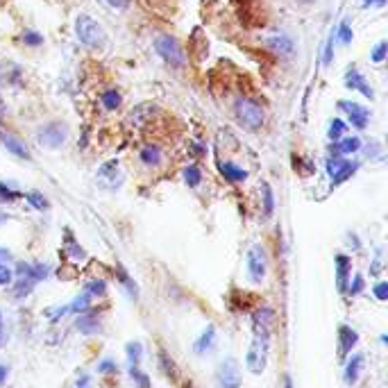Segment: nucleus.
Masks as SVG:
<instances>
[{
	"label": "nucleus",
	"instance_id": "19",
	"mask_svg": "<svg viewBox=\"0 0 388 388\" xmlns=\"http://www.w3.org/2000/svg\"><path fill=\"white\" fill-rule=\"evenodd\" d=\"M214 341H216V327H214V325H209V327L198 336V341L193 343V349H195L198 354H205V352H209V349H211Z\"/></svg>",
	"mask_w": 388,
	"mask_h": 388
},
{
	"label": "nucleus",
	"instance_id": "6",
	"mask_svg": "<svg viewBox=\"0 0 388 388\" xmlns=\"http://www.w3.org/2000/svg\"><path fill=\"white\" fill-rule=\"evenodd\" d=\"M268 347H270V339H261V336H255L252 345H250V352L245 357L247 368L255 374L264 372L266 368V359H268Z\"/></svg>",
	"mask_w": 388,
	"mask_h": 388
},
{
	"label": "nucleus",
	"instance_id": "50",
	"mask_svg": "<svg viewBox=\"0 0 388 388\" xmlns=\"http://www.w3.org/2000/svg\"><path fill=\"white\" fill-rule=\"evenodd\" d=\"M386 0H364V7H384Z\"/></svg>",
	"mask_w": 388,
	"mask_h": 388
},
{
	"label": "nucleus",
	"instance_id": "26",
	"mask_svg": "<svg viewBox=\"0 0 388 388\" xmlns=\"http://www.w3.org/2000/svg\"><path fill=\"white\" fill-rule=\"evenodd\" d=\"M125 352H128V361L130 366H139L141 364V357H143V345L139 341H130L125 345Z\"/></svg>",
	"mask_w": 388,
	"mask_h": 388
},
{
	"label": "nucleus",
	"instance_id": "4",
	"mask_svg": "<svg viewBox=\"0 0 388 388\" xmlns=\"http://www.w3.org/2000/svg\"><path fill=\"white\" fill-rule=\"evenodd\" d=\"M68 139V128L64 123H46L44 128L36 130V141H39L41 148H48V150H57L66 143Z\"/></svg>",
	"mask_w": 388,
	"mask_h": 388
},
{
	"label": "nucleus",
	"instance_id": "28",
	"mask_svg": "<svg viewBox=\"0 0 388 388\" xmlns=\"http://www.w3.org/2000/svg\"><path fill=\"white\" fill-rule=\"evenodd\" d=\"M261 193H264V216L270 218L275 211V195H272V189L268 182L261 184Z\"/></svg>",
	"mask_w": 388,
	"mask_h": 388
},
{
	"label": "nucleus",
	"instance_id": "52",
	"mask_svg": "<svg viewBox=\"0 0 388 388\" xmlns=\"http://www.w3.org/2000/svg\"><path fill=\"white\" fill-rule=\"evenodd\" d=\"M3 341H5V334H3V327H0V345H3Z\"/></svg>",
	"mask_w": 388,
	"mask_h": 388
},
{
	"label": "nucleus",
	"instance_id": "2",
	"mask_svg": "<svg viewBox=\"0 0 388 388\" xmlns=\"http://www.w3.org/2000/svg\"><path fill=\"white\" fill-rule=\"evenodd\" d=\"M234 114H236V121H239L245 130L250 132H257L264 128L266 123V114L264 109H261L259 103H255V100L250 98H239L234 103Z\"/></svg>",
	"mask_w": 388,
	"mask_h": 388
},
{
	"label": "nucleus",
	"instance_id": "48",
	"mask_svg": "<svg viewBox=\"0 0 388 388\" xmlns=\"http://www.w3.org/2000/svg\"><path fill=\"white\" fill-rule=\"evenodd\" d=\"M9 261H14V255H11L7 247H0V266H7Z\"/></svg>",
	"mask_w": 388,
	"mask_h": 388
},
{
	"label": "nucleus",
	"instance_id": "35",
	"mask_svg": "<svg viewBox=\"0 0 388 388\" xmlns=\"http://www.w3.org/2000/svg\"><path fill=\"white\" fill-rule=\"evenodd\" d=\"M364 286H366V280L361 277V275H354V280L347 284V295L349 297H357L364 293Z\"/></svg>",
	"mask_w": 388,
	"mask_h": 388
},
{
	"label": "nucleus",
	"instance_id": "20",
	"mask_svg": "<svg viewBox=\"0 0 388 388\" xmlns=\"http://www.w3.org/2000/svg\"><path fill=\"white\" fill-rule=\"evenodd\" d=\"M75 327H78L82 334L91 336V334H98L100 332V322L93 314H89V311H84V314H80L78 322H75Z\"/></svg>",
	"mask_w": 388,
	"mask_h": 388
},
{
	"label": "nucleus",
	"instance_id": "24",
	"mask_svg": "<svg viewBox=\"0 0 388 388\" xmlns=\"http://www.w3.org/2000/svg\"><path fill=\"white\" fill-rule=\"evenodd\" d=\"M64 247H66V255H68L73 261H84V259H86V252L80 247V243L73 239V234H71V232H66V243H64Z\"/></svg>",
	"mask_w": 388,
	"mask_h": 388
},
{
	"label": "nucleus",
	"instance_id": "13",
	"mask_svg": "<svg viewBox=\"0 0 388 388\" xmlns=\"http://www.w3.org/2000/svg\"><path fill=\"white\" fill-rule=\"evenodd\" d=\"M0 141H3V146H5L7 153H11L14 157L25 159V161H30V159H32V157H30V150L25 148V143L19 139V136H14V134H3V136H0Z\"/></svg>",
	"mask_w": 388,
	"mask_h": 388
},
{
	"label": "nucleus",
	"instance_id": "53",
	"mask_svg": "<svg viewBox=\"0 0 388 388\" xmlns=\"http://www.w3.org/2000/svg\"><path fill=\"white\" fill-rule=\"evenodd\" d=\"M297 3H302V5H311L314 0H297Z\"/></svg>",
	"mask_w": 388,
	"mask_h": 388
},
{
	"label": "nucleus",
	"instance_id": "11",
	"mask_svg": "<svg viewBox=\"0 0 388 388\" xmlns=\"http://www.w3.org/2000/svg\"><path fill=\"white\" fill-rule=\"evenodd\" d=\"M345 84L349 86V89H357L359 93H364L366 98H374V91L370 89V84L366 82V78L357 71V66H349L347 73H345Z\"/></svg>",
	"mask_w": 388,
	"mask_h": 388
},
{
	"label": "nucleus",
	"instance_id": "37",
	"mask_svg": "<svg viewBox=\"0 0 388 388\" xmlns=\"http://www.w3.org/2000/svg\"><path fill=\"white\" fill-rule=\"evenodd\" d=\"M159 366H161V370H164L166 377H175V364H173V359H168L164 349L159 352Z\"/></svg>",
	"mask_w": 388,
	"mask_h": 388
},
{
	"label": "nucleus",
	"instance_id": "18",
	"mask_svg": "<svg viewBox=\"0 0 388 388\" xmlns=\"http://www.w3.org/2000/svg\"><path fill=\"white\" fill-rule=\"evenodd\" d=\"M161 157H164V155H161V148L155 146V143H148L146 148H141V153H139V159L143 161L148 168L159 166L161 164Z\"/></svg>",
	"mask_w": 388,
	"mask_h": 388
},
{
	"label": "nucleus",
	"instance_id": "54",
	"mask_svg": "<svg viewBox=\"0 0 388 388\" xmlns=\"http://www.w3.org/2000/svg\"><path fill=\"white\" fill-rule=\"evenodd\" d=\"M0 327H3V314H0Z\"/></svg>",
	"mask_w": 388,
	"mask_h": 388
},
{
	"label": "nucleus",
	"instance_id": "23",
	"mask_svg": "<svg viewBox=\"0 0 388 388\" xmlns=\"http://www.w3.org/2000/svg\"><path fill=\"white\" fill-rule=\"evenodd\" d=\"M357 170H359V164H357V161H345L343 168H341V170L336 173L334 178H332V189H334V186L343 184L345 180H349V178H352V175H354Z\"/></svg>",
	"mask_w": 388,
	"mask_h": 388
},
{
	"label": "nucleus",
	"instance_id": "30",
	"mask_svg": "<svg viewBox=\"0 0 388 388\" xmlns=\"http://www.w3.org/2000/svg\"><path fill=\"white\" fill-rule=\"evenodd\" d=\"M184 182L189 184L191 189H195V186H200V182H203V173H200V168L195 164L184 168Z\"/></svg>",
	"mask_w": 388,
	"mask_h": 388
},
{
	"label": "nucleus",
	"instance_id": "45",
	"mask_svg": "<svg viewBox=\"0 0 388 388\" xmlns=\"http://www.w3.org/2000/svg\"><path fill=\"white\" fill-rule=\"evenodd\" d=\"M332 61H334V36H330L327 46H325V57H322V64H325V66H330Z\"/></svg>",
	"mask_w": 388,
	"mask_h": 388
},
{
	"label": "nucleus",
	"instance_id": "12",
	"mask_svg": "<svg viewBox=\"0 0 388 388\" xmlns=\"http://www.w3.org/2000/svg\"><path fill=\"white\" fill-rule=\"evenodd\" d=\"M334 157H347V155H354L361 150V139L359 136H345V139L334 141V146L330 148Z\"/></svg>",
	"mask_w": 388,
	"mask_h": 388
},
{
	"label": "nucleus",
	"instance_id": "1",
	"mask_svg": "<svg viewBox=\"0 0 388 388\" xmlns=\"http://www.w3.org/2000/svg\"><path fill=\"white\" fill-rule=\"evenodd\" d=\"M75 34H78L80 44H84L86 48H91V50L105 48V41H107L105 28L89 14H80L75 19Z\"/></svg>",
	"mask_w": 388,
	"mask_h": 388
},
{
	"label": "nucleus",
	"instance_id": "33",
	"mask_svg": "<svg viewBox=\"0 0 388 388\" xmlns=\"http://www.w3.org/2000/svg\"><path fill=\"white\" fill-rule=\"evenodd\" d=\"M345 130H347V125H345L341 118H334V121L330 123V132H327V136H330L332 141H339V139H343Z\"/></svg>",
	"mask_w": 388,
	"mask_h": 388
},
{
	"label": "nucleus",
	"instance_id": "44",
	"mask_svg": "<svg viewBox=\"0 0 388 388\" xmlns=\"http://www.w3.org/2000/svg\"><path fill=\"white\" fill-rule=\"evenodd\" d=\"M343 164H345V159H341V157L330 159V161H327V173H330V178H334V175L343 168Z\"/></svg>",
	"mask_w": 388,
	"mask_h": 388
},
{
	"label": "nucleus",
	"instance_id": "3",
	"mask_svg": "<svg viewBox=\"0 0 388 388\" xmlns=\"http://www.w3.org/2000/svg\"><path fill=\"white\" fill-rule=\"evenodd\" d=\"M155 50L168 66H173V68H184L186 66V53H184V48L180 46V41L175 39V36L159 34L155 39Z\"/></svg>",
	"mask_w": 388,
	"mask_h": 388
},
{
	"label": "nucleus",
	"instance_id": "22",
	"mask_svg": "<svg viewBox=\"0 0 388 388\" xmlns=\"http://www.w3.org/2000/svg\"><path fill=\"white\" fill-rule=\"evenodd\" d=\"M116 175H118V161L116 159L105 161V164L98 168V180H103V182L114 184L116 182Z\"/></svg>",
	"mask_w": 388,
	"mask_h": 388
},
{
	"label": "nucleus",
	"instance_id": "7",
	"mask_svg": "<svg viewBox=\"0 0 388 388\" xmlns=\"http://www.w3.org/2000/svg\"><path fill=\"white\" fill-rule=\"evenodd\" d=\"M216 384L218 388H241V370L236 359L228 357L225 361H220L216 370Z\"/></svg>",
	"mask_w": 388,
	"mask_h": 388
},
{
	"label": "nucleus",
	"instance_id": "40",
	"mask_svg": "<svg viewBox=\"0 0 388 388\" xmlns=\"http://www.w3.org/2000/svg\"><path fill=\"white\" fill-rule=\"evenodd\" d=\"M64 314H68V305H61V307H50L46 309V316L50 320H59V318H64Z\"/></svg>",
	"mask_w": 388,
	"mask_h": 388
},
{
	"label": "nucleus",
	"instance_id": "38",
	"mask_svg": "<svg viewBox=\"0 0 388 388\" xmlns=\"http://www.w3.org/2000/svg\"><path fill=\"white\" fill-rule=\"evenodd\" d=\"M19 198H21V193H19V191L9 189L7 184L0 182V203H14V200H19Z\"/></svg>",
	"mask_w": 388,
	"mask_h": 388
},
{
	"label": "nucleus",
	"instance_id": "41",
	"mask_svg": "<svg viewBox=\"0 0 388 388\" xmlns=\"http://www.w3.org/2000/svg\"><path fill=\"white\" fill-rule=\"evenodd\" d=\"M339 39H341V44H349L352 41V36H354V32H352V28H349V23H341L339 25Z\"/></svg>",
	"mask_w": 388,
	"mask_h": 388
},
{
	"label": "nucleus",
	"instance_id": "49",
	"mask_svg": "<svg viewBox=\"0 0 388 388\" xmlns=\"http://www.w3.org/2000/svg\"><path fill=\"white\" fill-rule=\"evenodd\" d=\"M7 377H9V368L0 364V386H3V384L7 382Z\"/></svg>",
	"mask_w": 388,
	"mask_h": 388
},
{
	"label": "nucleus",
	"instance_id": "31",
	"mask_svg": "<svg viewBox=\"0 0 388 388\" xmlns=\"http://www.w3.org/2000/svg\"><path fill=\"white\" fill-rule=\"evenodd\" d=\"M121 103H123V98H121V93L116 89H109V91L103 93V105H105V109L114 111V109L121 107Z\"/></svg>",
	"mask_w": 388,
	"mask_h": 388
},
{
	"label": "nucleus",
	"instance_id": "27",
	"mask_svg": "<svg viewBox=\"0 0 388 388\" xmlns=\"http://www.w3.org/2000/svg\"><path fill=\"white\" fill-rule=\"evenodd\" d=\"M84 293L89 295L91 300L93 297H105V293H107V282L105 280H91V282H86Z\"/></svg>",
	"mask_w": 388,
	"mask_h": 388
},
{
	"label": "nucleus",
	"instance_id": "15",
	"mask_svg": "<svg viewBox=\"0 0 388 388\" xmlns=\"http://www.w3.org/2000/svg\"><path fill=\"white\" fill-rule=\"evenodd\" d=\"M266 46L272 50V53H277V55H284V57H289L293 53V39L291 36H286V34H270L268 39H266Z\"/></svg>",
	"mask_w": 388,
	"mask_h": 388
},
{
	"label": "nucleus",
	"instance_id": "34",
	"mask_svg": "<svg viewBox=\"0 0 388 388\" xmlns=\"http://www.w3.org/2000/svg\"><path fill=\"white\" fill-rule=\"evenodd\" d=\"M130 377L134 379L136 388H150V377L139 366H130Z\"/></svg>",
	"mask_w": 388,
	"mask_h": 388
},
{
	"label": "nucleus",
	"instance_id": "32",
	"mask_svg": "<svg viewBox=\"0 0 388 388\" xmlns=\"http://www.w3.org/2000/svg\"><path fill=\"white\" fill-rule=\"evenodd\" d=\"M25 200L30 203V207H34L36 211H46L48 209V200L44 198V193L39 191H30V193H25Z\"/></svg>",
	"mask_w": 388,
	"mask_h": 388
},
{
	"label": "nucleus",
	"instance_id": "55",
	"mask_svg": "<svg viewBox=\"0 0 388 388\" xmlns=\"http://www.w3.org/2000/svg\"><path fill=\"white\" fill-rule=\"evenodd\" d=\"M78 388H86V386H78Z\"/></svg>",
	"mask_w": 388,
	"mask_h": 388
},
{
	"label": "nucleus",
	"instance_id": "51",
	"mask_svg": "<svg viewBox=\"0 0 388 388\" xmlns=\"http://www.w3.org/2000/svg\"><path fill=\"white\" fill-rule=\"evenodd\" d=\"M284 388H293V379H291V374H286V377H284Z\"/></svg>",
	"mask_w": 388,
	"mask_h": 388
},
{
	"label": "nucleus",
	"instance_id": "39",
	"mask_svg": "<svg viewBox=\"0 0 388 388\" xmlns=\"http://www.w3.org/2000/svg\"><path fill=\"white\" fill-rule=\"evenodd\" d=\"M386 50H388V44H386V41H379L377 46L372 48L370 59H372V61H377V64H382V61L386 59Z\"/></svg>",
	"mask_w": 388,
	"mask_h": 388
},
{
	"label": "nucleus",
	"instance_id": "14",
	"mask_svg": "<svg viewBox=\"0 0 388 388\" xmlns=\"http://www.w3.org/2000/svg\"><path fill=\"white\" fill-rule=\"evenodd\" d=\"M153 114H155V105H150V103L139 105V107H134L130 111L128 125H130V128H143V125H148V121L153 118Z\"/></svg>",
	"mask_w": 388,
	"mask_h": 388
},
{
	"label": "nucleus",
	"instance_id": "36",
	"mask_svg": "<svg viewBox=\"0 0 388 388\" xmlns=\"http://www.w3.org/2000/svg\"><path fill=\"white\" fill-rule=\"evenodd\" d=\"M21 39H23L25 46H32V48H36V46H41V44H44V36H41L39 32H34V30H25Z\"/></svg>",
	"mask_w": 388,
	"mask_h": 388
},
{
	"label": "nucleus",
	"instance_id": "25",
	"mask_svg": "<svg viewBox=\"0 0 388 388\" xmlns=\"http://www.w3.org/2000/svg\"><path fill=\"white\" fill-rule=\"evenodd\" d=\"M89 307H91V297L89 295H86V293L75 295V300L68 305V314L80 316V314H84V311H89Z\"/></svg>",
	"mask_w": 388,
	"mask_h": 388
},
{
	"label": "nucleus",
	"instance_id": "43",
	"mask_svg": "<svg viewBox=\"0 0 388 388\" xmlns=\"http://www.w3.org/2000/svg\"><path fill=\"white\" fill-rule=\"evenodd\" d=\"M374 297H377L379 302H386V300H388V282L374 284Z\"/></svg>",
	"mask_w": 388,
	"mask_h": 388
},
{
	"label": "nucleus",
	"instance_id": "8",
	"mask_svg": "<svg viewBox=\"0 0 388 388\" xmlns=\"http://www.w3.org/2000/svg\"><path fill=\"white\" fill-rule=\"evenodd\" d=\"M339 107L345 111L347 118H349V123H352L357 130H366V128H368L370 111H368L364 105H359V103H349V100H341Z\"/></svg>",
	"mask_w": 388,
	"mask_h": 388
},
{
	"label": "nucleus",
	"instance_id": "46",
	"mask_svg": "<svg viewBox=\"0 0 388 388\" xmlns=\"http://www.w3.org/2000/svg\"><path fill=\"white\" fill-rule=\"evenodd\" d=\"M11 277H14V272H11L7 266H0V286L11 284Z\"/></svg>",
	"mask_w": 388,
	"mask_h": 388
},
{
	"label": "nucleus",
	"instance_id": "21",
	"mask_svg": "<svg viewBox=\"0 0 388 388\" xmlns=\"http://www.w3.org/2000/svg\"><path fill=\"white\" fill-rule=\"evenodd\" d=\"M116 277H118V282L123 284V289L128 291V295H130L132 300L139 297V286L134 284V280L130 277V272L125 270L123 266H118V268H116Z\"/></svg>",
	"mask_w": 388,
	"mask_h": 388
},
{
	"label": "nucleus",
	"instance_id": "29",
	"mask_svg": "<svg viewBox=\"0 0 388 388\" xmlns=\"http://www.w3.org/2000/svg\"><path fill=\"white\" fill-rule=\"evenodd\" d=\"M34 282H30V280H25V277H19L16 282H14V297H19V300H23V297H28L32 291H34Z\"/></svg>",
	"mask_w": 388,
	"mask_h": 388
},
{
	"label": "nucleus",
	"instance_id": "16",
	"mask_svg": "<svg viewBox=\"0 0 388 388\" xmlns=\"http://www.w3.org/2000/svg\"><path fill=\"white\" fill-rule=\"evenodd\" d=\"M218 170H220L223 178L228 182H232V184H239V182L247 180V170L232 164V161H218Z\"/></svg>",
	"mask_w": 388,
	"mask_h": 388
},
{
	"label": "nucleus",
	"instance_id": "9",
	"mask_svg": "<svg viewBox=\"0 0 388 388\" xmlns=\"http://www.w3.org/2000/svg\"><path fill=\"white\" fill-rule=\"evenodd\" d=\"M357 343H359L357 330H352L349 325H341V327H339V357L347 359L349 354H352V349H354Z\"/></svg>",
	"mask_w": 388,
	"mask_h": 388
},
{
	"label": "nucleus",
	"instance_id": "42",
	"mask_svg": "<svg viewBox=\"0 0 388 388\" xmlns=\"http://www.w3.org/2000/svg\"><path fill=\"white\" fill-rule=\"evenodd\" d=\"M98 372L100 374H114L116 372V361L114 359H105L98 364Z\"/></svg>",
	"mask_w": 388,
	"mask_h": 388
},
{
	"label": "nucleus",
	"instance_id": "17",
	"mask_svg": "<svg viewBox=\"0 0 388 388\" xmlns=\"http://www.w3.org/2000/svg\"><path fill=\"white\" fill-rule=\"evenodd\" d=\"M361 370H364V354H352V357H347V364H345V384H347V386L357 384Z\"/></svg>",
	"mask_w": 388,
	"mask_h": 388
},
{
	"label": "nucleus",
	"instance_id": "47",
	"mask_svg": "<svg viewBox=\"0 0 388 388\" xmlns=\"http://www.w3.org/2000/svg\"><path fill=\"white\" fill-rule=\"evenodd\" d=\"M105 3H107L109 7L118 9V11H125V9L130 7V0H105Z\"/></svg>",
	"mask_w": 388,
	"mask_h": 388
},
{
	"label": "nucleus",
	"instance_id": "10",
	"mask_svg": "<svg viewBox=\"0 0 388 388\" xmlns=\"http://www.w3.org/2000/svg\"><path fill=\"white\" fill-rule=\"evenodd\" d=\"M334 266H336V286H339L341 293H347L349 268H352V261H349L347 255H336L334 257Z\"/></svg>",
	"mask_w": 388,
	"mask_h": 388
},
{
	"label": "nucleus",
	"instance_id": "5",
	"mask_svg": "<svg viewBox=\"0 0 388 388\" xmlns=\"http://www.w3.org/2000/svg\"><path fill=\"white\" fill-rule=\"evenodd\" d=\"M266 270H268V255L264 245L255 243L252 247L247 250V275H250V282L261 284L266 277Z\"/></svg>",
	"mask_w": 388,
	"mask_h": 388
}]
</instances>
